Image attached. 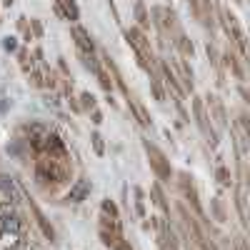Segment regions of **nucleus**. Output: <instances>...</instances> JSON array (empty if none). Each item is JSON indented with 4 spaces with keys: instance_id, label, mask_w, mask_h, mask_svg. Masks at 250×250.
Instances as JSON below:
<instances>
[{
    "instance_id": "obj_10",
    "label": "nucleus",
    "mask_w": 250,
    "mask_h": 250,
    "mask_svg": "<svg viewBox=\"0 0 250 250\" xmlns=\"http://www.w3.org/2000/svg\"><path fill=\"white\" fill-rule=\"evenodd\" d=\"M95 73H98V78H100V83H103V88H105V90H110V88H113V83L108 80V75H105V73H103L100 68H98Z\"/></svg>"
},
{
    "instance_id": "obj_3",
    "label": "nucleus",
    "mask_w": 250,
    "mask_h": 250,
    "mask_svg": "<svg viewBox=\"0 0 250 250\" xmlns=\"http://www.w3.org/2000/svg\"><path fill=\"white\" fill-rule=\"evenodd\" d=\"M90 190H93V183L90 180H85V178H83V180H75L73 185H70V190H68V203H83V200H85L88 195H90Z\"/></svg>"
},
{
    "instance_id": "obj_11",
    "label": "nucleus",
    "mask_w": 250,
    "mask_h": 250,
    "mask_svg": "<svg viewBox=\"0 0 250 250\" xmlns=\"http://www.w3.org/2000/svg\"><path fill=\"white\" fill-rule=\"evenodd\" d=\"M83 105H85V108H93V105H95V98H93L90 93H83Z\"/></svg>"
},
{
    "instance_id": "obj_12",
    "label": "nucleus",
    "mask_w": 250,
    "mask_h": 250,
    "mask_svg": "<svg viewBox=\"0 0 250 250\" xmlns=\"http://www.w3.org/2000/svg\"><path fill=\"white\" fill-rule=\"evenodd\" d=\"M5 48H8V50H15V40H13V38H5Z\"/></svg>"
},
{
    "instance_id": "obj_8",
    "label": "nucleus",
    "mask_w": 250,
    "mask_h": 250,
    "mask_svg": "<svg viewBox=\"0 0 250 250\" xmlns=\"http://www.w3.org/2000/svg\"><path fill=\"white\" fill-rule=\"evenodd\" d=\"M103 213H110L113 218H118V208L113 200H103Z\"/></svg>"
},
{
    "instance_id": "obj_9",
    "label": "nucleus",
    "mask_w": 250,
    "mask_h": 250,
    "mask_svg": "<svg viewBox=\"0 0 250 250\" xmlns=\"http://www.w3.org/2000/svg\"><path fill=\"white\" fill-rule=\"evenodd\" d=\"M135 208H138V215H145V208H143V190H138V188H135Z\"/></svg>"
},
{
    "instance_id": "obj_6",
    "label": "nucleus",
    "mask_w": 250,
    "mask_h": 250,
    "mask_svg": "<svg viewBox=\"0 0 250 250\" xmlns=\"http://www.w3.org/2000/svg\"><path fill=\"white\" fill-rule=\"evenodd\" d=\"M58 3L62 5V8H65V18L68 20H78V8H75V3H73V0H58Z\"/></svg>"
},
{
    "instance_id": "obj_2",
    "label": "nucleus",
    "mask_w": 250,
    "mask_h": 250,
    "mask_svg": "<svg viewBox=\"0 0 250 250\" xmlns=\"http://www.w3.org/2000/svg\"><path fill=\"white\" fill-rule=\"evenodd\" d=\"M145 150H148V155H150V165L155 168V173L160 178H170V168H168V163H165V155L150 143H145Z\"/></svg>"
},
{
    "instance_id": "obj_1",
    "label": "nucleus",
    "mask_w": 250,
    "mask_h": 250,
    "mask_svg": "<svg viewBox=\"0 0 250 250\" xmlns=\"http://www.w3.org/2000/svg\"><path fill=\"white\" fill-rule=\"evenodd\" d=\"M23 223H20V215L13 210V205L3 203L0 205V233L3 235H18Z\"/></svg>"
},
{
    "instance_id": "obj_5",
    "label": "nucleus",
    "mask_w": 250,
    "mask_h": 250,
    "mask_svg": "<svg viewBox=\"0 0 250 250\" xmlns=\"http://www.w3.org/2000/svg\"><path fill=\"white\" fill-rule=\"evenodd\" d=\"M73 35H75V40H78V48H80V53L93 55V40L88 38V33H85V30H80V28H75V30H73Z\"/></svg>"
},
{
    "instance_id": "obj_7",
    "label": "nucleus",
    "mask_w": 250,
    "mask_h": 250,
    "mask_svg": "<svg viewBox=\"0 0 250 250\" xmlns=\"http://www.w3.org/2000/svg\"><path fill=\"white\" fill-rule=\"evenodd\" d=\"M90 140H93V148H95V153H98V155L105 153V145H103V138H100L98 133H93V138H90Z\"/></svg>"
},
{
    "instance_id": "obj_4",
    "label": "nucleus",
    "mask_w": 250,
    "mask_h": 250,
    "mask_svg": "<svg viewBox=\"0 0 250 250\" xmlns=\"http://www.w3.org/2000/svg\"><path fill=\"white\" fill-rule=\"evenodd\" d=\"M28 205H30V210L35 213V220H38V225H40V230H43V235L48 238V240H55V230H53V225L48 223V218L43 215V210H40V208L35 205V200L30 198L28 200Z\"/></svg>"
}]
</instances>
